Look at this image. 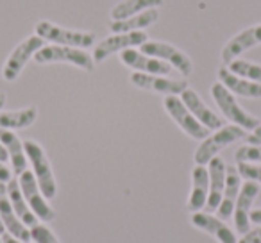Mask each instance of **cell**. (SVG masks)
<instances>
[{"mask_svg": "<svg viewBox=\"0 0 261 243\" xmlns=\"http://www.w3.org/2000/svg\"><path fill=\"white\" fill-rule=\"evenodd\" d=\"M211 97H213L215 104L220 107V111L224 113V116L232 122L238 127L245 129V131H254L259 125V120L256 116L249 115L242 105L236 102V98L232 97V93L224 86L222 83H215L211 86Z\"/></svg>", "mask_w": 261, "mask_h": 243, "instance_id": "1", "label": "cell"}, {"mask_svg": "<svg viewBox=\"0 0 261 243\" xmlns=\"http://www.w3.org/2000/svg\"><path fill=\"white\" fill-rule=\"evenodd\" d=\"M36 34L43 41H50L54 45H65V47L86 48L95 45V34L88 31H73L66 27H59L47 20L36 23Z\"/></svg>", "mask_w": 261, "mask_h": 243, "instance_id": "2", "label": "cell"}, {"mask_svg": "<svg viewBox=\"0 0 261 243\" xmlns=\"http://www.w3.org/2000/svg\"><path fill=\"white\" fill-rule=\"evenodd\" d=\"M23 150H25L27 159L31 161L34 168V177L38 181L41 193L45 199H54L56 192H58V184H56L54 174H52V167L47 159V154L41 149L40 143L33 142V140H25L23 142Z\"/></svg>", "mask_w": 261, "mask_h": 243, "instance_id": "3", "label": "cell"}, {"mask_svg": "<svg viewBox=\"0 0 261 243\" xmlns=\"http://www.w3.org/2000/svg\"><path fill=\"white\" fill-rule=\"evenodd\" d=\"M245 129L238 127V125H224V127L217 129V132L207 138L202 140L199 147L195 150V163L197 165H207L213 157H217V154L220 150H224L227 145L238 142V140L245 138Z\"/></svg>", "mask_w": 261, "mask_h": 243, "instance_id": "4", "label": "cell"}, {"mask_svg": "<svg viewBox=\"0 0 261 243\" xmlns=\"http://www.w3.org/2000/svg\"><path fill=\"white\" fill-rule=\"evenodd\" d=\"M34 61L40 65H50V63H68V65H75L83 70L95 68V61L88 52L83 48L75 47H65V45H47L41 47L40 50L34 54Z\"/></svg>", "mask_w": 261, "mask_h": 243, "instance_id": "5", "label": "cell"}, {"mask_svg": "<svg viewBox=\"0 0 261 243\" xmlns=\"http://www.w3.org/2000/svg\"><path fill=\"white\" fill-rule=\"evenodd\" d=\"M41 47H45V41L41 40L38 34L25 38V40L16 45L15 50L9 54L8 61H6L4 68H2V77H4L8 83H13V80L18 79L23 66L27 65V61H29L31 58H34V54H36Z\"/></svg>", "mask_w": 261, "mask_h": 243, "instance_id": "6", "label": "cell"}, {"mask_svg": "<svg viewBox=\"0 0 261 243\" xmlns=\"http://www.w3.org/2000/svg\"><path fill=\"white\" fill-rule=\"evenodd\" d=\"M149 40L143 31H130V33H115L113 36L102 40L98 45H95L93 50V61L102 63L115 52H123L127 48L142 47Z\"/></svg>", "mask_w": 261, "mask_h": 243, "instance_id": "7", "label": "cell"}, {"mask_svg": "<svg viewBox=\"0 0 261 243\" xmlns=\"http://www.w3.org/2000/svg\"><path fill=\"white\" fill-rule=\"evenodd\" d=\"M165 109L172 116L175 124L182 129L188 136H192L193 140H204L207 138L210 129H206L199 120L188 111V107L185 105V102L181 98H177L175 95H168L165 98Z\"/></svg>", "mask_w": 261, "mask_h": 243, "instance_id": "8", "label": "cell"}, {"mask_svg": "<svg viewBox=\"0 0 261 243\" xmlns=\"http://www.w3.org/2000/svg\"><path fill=\"white\" fill-rule=\"evenodd\" d=\"M142 52L147 56H152V58L161 59V61H167L168 65L177 68L185 77L190 75L193 70L192 59L188 58V54H185L182 50H179L177 47H174L172 43H167V41L147 40L145 43L142 45Z\"/></svg>", "mask_w": 261, "mask_h": 243, "instance_id": "9", "label": "cell"}, {"mask_svg": "<svg viewBox=\"0 0 261 243\" xmlns=\"http://www.w3.org/2000/svg\"><path fill=\"white\" fill-rule=\"evenodd\" d=\"M18 184H20V190H22L23 197H25L27 204L29 207L33 209V213L36 214L38 218H41L43 222H50L56 218V213L43 199V193H41L40 186H38V181L34 177V174L31 172H23L18 179Z\"/></svg>", "mask_w": 261, "mask_h": 243, "instance_id": "10", "label": "cell"}, {"mask_svg": "<svg viewBox=\"0 0 261 243\" xmlns=\"http://www.w3.org/2000/svg\"><path fill=\"white\" fill-rule=\"evenodd\" d=\"M120 59L129 68H135L143 73H150V75H170L172 70H174V66L168 65L167 61L147 56L143 52L135 50V48H127V50L120 52Z\"/></svg>", "mask_w": 261, "mask_h": 243, "instance_id": "11", "label": "cell"}, {"mask_svg": "<svg viewBox=\"0 0 261 243\" xmlns=\"http://www.w3.org/2000/svg\"><path fill=\"white\" fill-rule=\"evenodd\" d=\"M261 45V23L250 25L247 29L240 31L236 36H232L227 43L222 48V63L229 65L231 61H234L240 54H243L249 48Z\"/></svg>", "mask_w": 261, "mask_h": 243, "instance_id": "12", "label": "cell"}, {"mask_svg": "<svg viewBox=\"0 0 261 243\" xmlns=\"http://www.w3.org/2000/svg\"><path fill=\"white\" fill-rule=\"evenodd\" d=\"M130 83L135 84L136 88L142 90L156 91V93H165V95H181L182 91L188 88L186 80H175L168 79L165 75H150V73L136 72L130 75Z\"/></svg>", "mask_w": 261, "mask_h": 243, "instance_id": "13", "label": "cell"}, {"mask_svg": "<svg viewBox=\"0 0 261 243\" xmlns=\"http://www.w3.org/2000/svg\"><path fill=\"white\" fill-rule=\"evenodd\" d=\"M257 193H259V184L254 182V181H247L238 193V199H236L232 217H234L236 231L242 232V234L249 232V224H250L249 213H250V207H252L254 200H256Z\"/></svg>", "mask_w": 261, "mask_h": 243, "instance_id": "14", "label": "cell"}, {"mask_svg": "<svg viewBox=\"0 0 261 243\" xmlns=\"http://www.w3.org/2000/svg\"><path fill=\"white\" fill-rule=\"evenodd\" d=\"M181 97H182L181 100L185 102V105L188 107V111L192 113V115L195 116V118L199 120L200 124H202L206 129H210V131H217V129L224 127V120H222L220 116H217V113L211 111V109L204 104V100L197 95V91L186 88V90L181 93Z\"/></svg>", "mask_w": 261, "mask_h": 243, "instance_id": "15", "label": "cell"}, {"mask_svg": "<svg viewBox=\"0 0 261 243\" xmlns=\"http://www.w3.org/2000/svg\"><path fill=\"white\" fill-rule=\"evenodd\" d=\"M240 190H242V175L238 174V168L227 167L225 168L224 195H222V202L217 209L218 218H220V220H227V218H231L232 211H234V204H236V199H238Z\"/></svg>", "mask_w": 261, "mask_h": 243, "instance_id": "16", "label": "cell"}, {"mask_svg": "<svg viewBox=\"0 0 261 243\" xmlns=\"http://www.w3.org/2000/svg\"><path fill=\"white\" fill-rule=\"evenodd\" d=\"M210 195H207V202L206 207L207 211H217L218 206L222 202V195H224V188H225V163L220 157H213L210 161Z\"/></svg>", "mask_w": 261, "mask_h": 243, "instance_id": "17", "label": "cell"}, {"mask_svg": "<svg viewBox=\"0 0 261 243\" xmlns=\"http://www.w3.org/2000/svg\"><path fill=\"white\" fill-rule=\"evenodd\" d=\"M207 195H210V172L202 165H197L192 170V193L188 199V209H202L207 202Z\"/></svg>", "mask_w": 261, "mask_h": 243, "instance_id": "18", "label": "cell"}, {"mask_svg": "<svg viewBox=\"0 0 261 243\" xmlns=\"http://www.w3.org/2000/svg\"><path fill=\"white\" fill-rule=\"evenodd\" d=\"M192 224L197 229H202V231L210 232L220 243H238V239H236L234 232L231 231V227H227L220 218L213 217L210 213H193Z\"/></svg>", "mask_w": 261, "mask_h": 243, "instance_id": "19", "label": "cell"}, {"mask_svg": "<svg viewBox=\"0 0 261 243\" xmlns=\"http://www.w3.org/2000/svg\"><path fill=\"white\" fill-rule=\"evenodd\" d=\"M218 79L231 93H236L240 97L247 98H261V84L234 75L232 72H229V68L218 70Z\"/></svg>", "mask_w": 261, "mask_h": 243, "instance_id": "20", "label": "cell"}, {"mask_svg": "<svg viewBox=\"0 0 261 243\" xmlns=\"http://www.w3.org/2000/svg\"><path fill=\"white\" fill-rule=\"evenodd\" d=\"M0 143L8 150V156L11 159L15 174L22 175L27 168V156H25V150H23V142H20V138L13 131L0 129Z\"/></svg>", "mask_w": 261, "mask_h": 243, "instance_id": "21", "label": "cell"}, {"mask_svg": "<svg viewBox=\"0 0 261 243\" xmlns=\"http://www.w3.org/2000/svg\"><path fill=\"white\" fill-rule=\"evenodd\" d=\"M158 18H160V11H158V9H147V11H142L135 16H129V18H125V20H111L109 29H111L113 33L142 31V29H145V27L156 23Z\"/></svg>", "mask_w": 261, "mask_h": 243, "instance_id": "22", "label": "cell"}, {"mask_svg": "<svg viewBox=\"0 0 261 243\" xmlns=\"http://www.w3.org/2000/svg\"><path fill=\"white\" fill-rule=\"evenodd\" d=\"M0 218H2V224L4 227L11 232V236H15L16 239H22V241H27L31 239V231L25 227L22 220L16 217L15 209H13L11 202H9L8 197H0Z\"/></svg>", "mask_w": 261, "mask_h": 243, "instance_id": "23", "label": "cell"}, {"mask_svg": "<svg viewBox=\"0 0 261 243\" xmlns=\"http://www.w3.org/2000/svg\"><path fill=\"white\" fill-rule=\"evenodd\" d=\"M8 195H9V202H11L16 217H18L25 225H29V227L38 225L36 214H34L33 209L29 207V204H27L22 190H20V184L15 181V179H11V181L8 182Z\"/></svg>", "mask_w": 261, "mask_h": 243, "instance_id": "24", "label": "cell"}, {"mask_svg": "<svg viewBox=\"0 0 261 243\" xmlns=\"http://www.w3.org/2000/svg\"><path fill=\"white\" fill-rule=\"evenodd\" d=\"M163 6V0H122L111 9V20H125L147 9H158Z\"/></svg>", "mask_w": 261, "mask_h": 243, "instance_id": "25", "label": "cell"}, {"mask_svg": "<svg viewBox=\"0 0 261 243\" xmlns=\"http://www.w3.org/2000/svg\"><path fill=\"white\" fill-rule=\"evenodd\" d=\"M38 118V109L34 105L20 111H0V129H25L33 125Z\"/></svg>", "mask_w": 261, "mask_h": 243, "instance_id": "26", "label": "cell"}, {"mask_svg": "<svg viewBox=\"0 0 261 243\" xmlns=\"http://www.w3.org/2000/svg\"><path fill=\"white\" fill-rule=\"evenodd\" d=\"M229 72H232L234 75L243 77L247 80L261 84V65L252 61H245V59H234L229 63Z\"/></svg>", "mask_w": 261, "mask_h": 243, "instance_id": "27", "label": "cell"}, {"mask_svg": "<svg viewBox=\"0 0 261 243\" xmlns=\"http://www.w3.org/2000/svg\"><path fill=\"white\" fill-rule=\"evenodd\" d=\"M236 163H261V145H243L234 154Z\"/></svg>", "mask_w": 261, "mask_h": 243, "instance_id": "28", "label": "cell"}, {"mask_svg": "<svg viewBox=\"0 0 261 243\" xmlns=\"http://www.w3.org/2000/svg\"><path fill=\"white\" fill-rule=\"evenodd\" d=\"M238 174L247 181H254L261 184V165L254 163H238Z\"/></svg>", "mask_w": 261, "mask_h": 243, "instance_id": "29", "label": "cell"}, {"mask_svg": "<svg viewBox=\"0 0 261 243\" xmlns=\"http://www.w3.org/2000/svg\"><path fill=\"white\" fill-rule=\"evenodd\" d=\"M31 238L36 243H59V239L54 236V232L45 225H34L31 227Z\"/></svg>", "mask_w": 261, "mask_h": 243, "instance_id": "30", "label": "cell"}, {"mask_svg": "<svg viewBox=\"0 0 261 243\" xmlns=\"http://www.w3.org/2000/svg\"><path fill=\"white\" fill-rule=\"evenodd\" d=\"M238 243H261V227L245 232L243 238L238 239Z\"/></svg>", "mask_w": 261, "mask_h": 243, "instance_id": "31", "label": "cell"}, {"mask_svg": "<svg viewBox=\"0 0 261 243\" xmlns=\"http://www.w3.org/2000/svg\"><path fill=\"white\" fill-rule=\"evenodd\" d=\"M245 142L249 143V145H261V124L257 125L250 134L245 136Z\"/></svg>", "mask_w": 261, "mask_h": 243, "instance_id": "32", "label": "cell"}, {"mask_svg": "<svg viewBox=\"0 0 261 243\" xmlns=\"http://www.w3.org/2000/svg\"><path fill=\"white\" fill-rule=\"evenodd\" d=\"M0 181L2 182H9L11 181V170L6 167L2 161H0Z\"/></svg>", "mask_w": 261, "mask_h": 243, "instance_id": "33", "label": "cell"}, {"mask_svg": "<svg viewBox=\"0 0 261 243\" xmlns=\"http://www.w3.org/2000/svg\"><path fill=\"white\" fill-rule=\"evenodd\" d=\"M249 220L252 222V224H256V225H261V207L250 211V213H249Z\"/></svg>", "mask_w": 261, "mask_h": 243, "instance_id": "34", "label": "cell"}, {"mask_svg": "<svg viewBox=\"0 0 261 243\" xmlns=\"http://www.w3.org/2000/svg\"><path fill=\"white\" fill-rule=\"evenodd\" d=\"M2 243H23V241L16 239L15 236H11V234H2Z\"/></svg>", "mask_w": 261, "mask_h": 243, "instance_id": "35", "label": "cell"}, {"mask_svg": "<svg viewBox=\"0 0 261 243\" xmlns=\"http://www.w3.org/2000/svg\"><path fill=\"white\" fill-rule=\"evenodd\" d=\"M9 159V156H8V150H6V147L2 145V143H0V161H2V163H6V161Z\"/></svg>", "mask_w": 261, "mask_h": 243, "instance_id": "36", "label": "cell"}, {"mask_svg": "<svg viewBox=\"0 0 261 243\" xmlns=\"http://www.w3.org/2000/svg\"><path fill=\"white\" fill-rule=\"evenodd\" d=\"M6 193H8V188H6V186H4V182L0 181V197H4Z\"/></svg>", "mask_w": 261, "mask_h": 243, "instance_id": "37", "label": "cell"}, {"mask_svg": "<svg viewBox=\"0 0 261 243\" xmlns=\"http://www.w3.org/2000/svg\"><path fill=\"white\" fill-rule=\"evenodd\" d=\"M4 104H6V95H4V93H0V109L4 107Z\"/></svg>", "mask_w": 261, "mask_h": 243, "instance_id": "38", "label": "cell"}, {"mask_svg": "<svg viewBox=\"0 0 261 243\" xmlns=\"http://www.w3.org/2000/svg\"><path fill=\"white\" fill-rule=\"evenodd\" d=\"M0 234H4V224H2V218H0Z\"/></svg>", "mask_w": 261, "mask_h": 243, "instance_id": "39", "label": "cell"}, {"mask_svg": "<svg viewBox=\"0 0 261 243\" xmlns=\"http://www.w3.org/2000/svg\"><path fill=\"white\" fill-rule=\"evenodd\" d=\"M0 243H2V238H0Z\"/></svg>", "mask_w": 261, "mask_h": 243, "instance_id": "40", "label": "cell"}]
</instances>
